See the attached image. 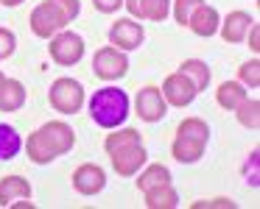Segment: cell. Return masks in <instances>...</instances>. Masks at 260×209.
<instances>
[{"label":"cell","instance_id":"obj_1","mask_svg":"<svg viewBox=\"0 0 260 209\" xmlns=\"http://www.w3.org/2000/svg\"><path fill=\"white\" fill-rule=\"evenodd\" d=\"M73 145H76V131L68 123H62V120H51V123L40 126L28 137L25 151H28V159L34 164H48L56 156L68 153Z\"/></svg>","mask_w":260,"mask_h":209},{"label":"cell","instance_id":"obj_2","mask_svg":"<svg viewBox=\"0 0 260 209\" xmlns=\"http://www.w3.org/2000/svg\"><path fill=\"white\" fill-rule=\"evenodd\" d=\"M81 12V3L79 0H45L31 12V31H34L40 39H51L56 36L59 31L64 28L68 23H73Z\"/></svg>","mask_w":260,"mask_h":209},{"label":"cell","instance_id":"obj_3","mask_svg":"<svg viewBox=\"0 0 260 209\" xmlns=\"http://www.w3.org/2000/svg\"><path fill=\"white\" fill-rule=\"evenodd\" d=\"M210 140V129L202 117H185L176 129V140L171 145V153H174L176 162L182 164H190L199 162L204 156V148H207Z\"/></svg>","mask_w":260,"mask_h":209},{"label":"cell","instance_id":"obj_4","mask_svg":"<svg viewBox=\"0 0 260 209\" xmlns=\"http://www.w3.org/2000/svg\"><path fill=\"white\" fill-rule=\"evenodd\" d=\"M90 117L101 129H118L129 117V95L118 87H104L90 98Z\"/></svg>","mask_w":260,"mask_h":209},{"label":"cell","instance_id":"obj_5","mask_svg":"<svg viewBox=\"0 0 260 209\" xmlns=\"http://www.w3.org/2000/svg\"><path fill=\"white\" fill-rule=\"evenodd\" d=\"M48 101L56 112L62 114H76L81 106H84V87L73 78H56L51 84V92H48Z\"/></svg>","mask_w":260,"mask_h":209},{"label":"cell","instance_id":"obj_6","mask_svg":"<svg viewBox=\"0 0 260 209\" xmlns=\"http://www.w3.org/2000/svg\"><path fill=\"white\" fill-rule=\"evenodd\" d=\"M48 51H51V59L56 64L73 67V64H79L81 56H84V39H81L79 34H73V31H59L56 36H51Z\"/></svg>","mask_w":260,"mask_h":209},{"label":"cell","instance_id":"obj_7","mask_svg":"<svg viewBox=\"0 0 260 209\" xmlns=\"http://www.w3.org/2000/svg\"><path fill=\"white\" fill-rule=\"evenodd\" d=\"M92 70H95V75H98V78H104V81L123 78V75L129 73V59H126L123 51L107 45V48H101V51H95Z\"/></svg>","mask_w":260,"mask_h":209},{"label":"cell","instance_id":"obj_8","mask_svg":"<svg viewBox=\"0 0 260 209\" xmlns=\"http://www.w3.org/2000/svg\"><path fill=\"white\" fill-rule=\"evenodd\" d=\"M162 98H165V103H171V106H179V109H185V106H190L193 103V98L199 95V90L193 87V81L187 78L185 73H171L168 78L162 81Z\"/></svg>","mask_w":260,"mask_h":209},{"label":"cell","instance_id":"obj_9","mask_svg":"<svg viewBox=\"0 0 260 209\" xmlns=\"http://www.w3.org/2000/svg\"><path fill=\"white\" fill-rule=\"evenodd\" d=\"M135 106H137L140 120H146V123H157V120H162L165 114H168V103H165L159 87H143V90L137 92Z\"/></svg>","mask_w":260,"mask_h":209},{"label":"cell","instance_id":"obj_10","mask_svg":"<svg viewBox=\"0 0 260 209\" xmlns=\"http://www.w3.org/2000/svg\"><path fill=\"white\" fill-rule=\"evenodd\" d=\"M143 39H146V31H143V25L135 23V20H118V23H112V28H109V42H112V48H118V51H135V48L143 45Z\"/></svg>","mask_w":260,"mask_h":209},{"label":"cell","instance_id":"obj_11","mask_svg":"<svg viewBox=\"0 0 260 209\" xmlns=\"http://www.w3.org/2000/svg\"><path fill=\"white\" fill-rule=\"evenodd\" d=\"M73 187L79 195H98V192L107 187V173H104L98 164H81V168H76L73 173Z\"/></svg>","mask_w":260,"mask_h":209},{"label":"cell","instance_id":"obj_12","mask_svg":"<svg viewBox=\"0 0 260 209\" xmlns=\"http://www.w3.org/2000/svg\"><path fill=\"white\" fill-rule=\"evenodd\" d=\"M109 156H112V168L118 170V176H135V173H140V168L146 164L148 153H146V148H143V142H140V145L115 151V153H109Z\"/></svg>","mask_w":260,"mask_h":209},{"label":"cell","instance_id":"obj_13","mask_svg":"<svg viewBox=\"0 0 260 209\" xmlns=\"http://www.w3.org/2000/svg\"><path fill=\"white\" fill-rule=\"evenodd\" d=\"M254 20L249 17L246 12H230L226 14V20L218 25L221 28V39L230 42V45H235V42H243L249 34V28H252Z\"/></svg>","mask_w":260,"mask_h":209},{"label":"cell","instance_id":"obj_14","mask_svg":"<svg viewBox=\"0 0 260 209\" xmlns=\"http://www.w3.org/2000/svg\"><path fill=\"white\" fill-rule=\"evenodd\" d=\"M218 25H221L218 12H215L213 6H207V3H202V6L190 14V20H187V28L196 36H213L215 31H218Z\"/></svg>","mask_w":260,"mask_h":209},{"label":"cell","instance_id":"obj_15","mask_svg":"<svg viewBox=\"0 0 260 209\" xmlns=\"http://www.w3.org/2000/svg\"><path fill=\"white\" fill-rule=\"evenodd\" d=\"M20 198H31V184L23 176H6V179H0V206H12Z\"/></svg>","mask_w":260,"mask_h":209},{"label":"cell","instance_id":"obj_16","mask_svg":"<svg viewBox=\"0 0 260 209\" xmlns=\"http://www.w3.org/2000/svg\"><path fill=\"white\" fill-rule=\"evenodd\" d=\"M25 103V87L17 78H3L0 84V112H17Z\"/></svg>","mask_w":260,"mask_h":209},{"label":"cell","instance_id":"obj_17","mask_svg":"<svg viewBox=\"0 0 260 209\" xmlns=\"http://www.w3.org/2000/svg\"><path fill=\"white\" fill-rule=\"evenodd\" d=\"M143 195H146V206L148 209H174V206H179V195H176L174 184L151 187V190H146Z\"/></svg>","mask_w":260,"mask_h":209},{"label":"cell","instance_id":"obj_18","mask_svg":"<svg viewBox=\"0 0 260 209\" xmlns=\"http://www.w3.org/2000/svg\"><path fill=\"white\" fill-rule=\"evenodd\" d=\"M243 98H246V90H243L241 81H224V84L215 90V101H218V106H224L226 112H235Z\"/></svg>","mask_w":260,"mask_h":209},{"label":"cell","instance_id":"obj_19","mask_svg":"<svg viewBox=\"0 0 260 209\" xmlns=\"http://www.w3.org/2000/svg\"><path fill=\"white\" fill-rule=\"evenodd\" d=\"M171 14V0H140L135 9V17L151 20V23H162Z\"/></svg>","mask_w":260,"mask_h":209},{"label":"cell","instance_id":"obj_20","mask_svg":"<svg viewBox=\"0 0 260 209\" xmlns=\"http://www.w3.org/2000/svg\"><path fill=\"white\" fill-rule=\"evenodd\" d=\"M179 73H185L187 78L193 81V87H196L199 92L207 90V84H210V67L204 62H199V59H185V62L179 64Z\"/></svg>","mask_w":260,"mask_h":209},{"label":"cell","instance_id":"obj_21","mask_svg":"<svg viewBox=\"0 0 260 209\" xmlns=\"http://www.w3.org/2000/svg\"><path fill=\"white\" fill-rule=\"evenodd\" d=\"M140 142H143V137L137 129H120L104 140V148H107V153H115V151H123V148L140 145Z\"/></svg>","mask_w":260,"mask_h":209},{"label":"cell","instance_id":"obj_22","mask_svg":"<svg viewBox=\"0 0 260 209\" xmlns=\"http://www.w3.org/2000/svg\"><path fill=\"white\" fill-rule=\"evenodd\" d=\"M20 148H23L20 134L12 129V126L0 123V162H9V159H14V156L20 153Z\"/></svg>","mask_w":260,"mask_h":209},{"label":"cell","instance_id":"obj_23","mask_svg":"<svg viewBox=\"0 0 260 209\" xmlns=\"http://www.w3.org/2000/svg\"><path fill=\"white\" fill-rule=\"evenodd\" d=\"M159 184H171V170L165 168V164H148L140 173V179H137L140 192L151 190V187H159Z\"/></svg>","mask_w":260,"mask_h":209},{"label":"cell","instance_id":"obj_24","mask_svg":"<svg viewBox=\"0 0 260 209\" xmlns=\"http://www.w3.org/2000/svg\"><path fill=\"white\" fill-rule=\"evenodd\" d=\"M235 117H238L241 126L257 131V126H260V101L257 98H243V101L238 103V109H235Z\"/></svg>","mask_w":260,"mask_h":209},{"label":"cell","instance_id":"obj_25","mask_svg":"<svg viewBox=\"0 0 260 209\" xmlns=\"http://www.w3.org/2000/svg\"><path fill=\"white\" fill-rule=\"evenodd\" d=\"M238 75H241V84L257 90V87H260V62H257V59H252V62L241 64V67H238Z\"/></svg>","mask_w":260,"mask_h":209},{"label":"cell","instance_id":"obj_26","mask_svg":"<svg viewBox=\"0 0 260 209\" xmlns=\"http://www.w3.org/2000/svg\"><path fill=\"white\" fill-rule=\"evenodd\" d=\"M202 3H204V0H174V17H176V23H179V25H187L190 14L196 12Z\"/></svg>","mask_w":260,"mask_h":209},{"label":"cell","instance_id":"obj_27","mask_svg":"<svg viewBox=\"0 0 260 209\" xmlns=\"http://www.w3.org/2000/svg\"><path fill=\"white\" fill-rule=\"evenodd\" d=\"M14 48H17V36H14L9 28H0V62L12 56Z\"/></svg>","mask_w":260,"mask_h":209},{"label":"cell","instance_id":"obj_28","mask_svg":"<svg viewBox=\"0 0 260 209\" xmlns=\"http://www.w3.org/2000/svg\"><path fill=\"white\" fill-rule=\"evenodd\" d=\"M92 6H95L98 12H104V14H112V12H118V9L123 6V0H92Z\"/></svg>","mask_w":260,"mask_h":209},{"label":"cell","instance_id":"obj_29","mask_svg":"<svg viewBox=\"0 0 260 209\" xmlns=\"http://www.w3.org/2000/svg\"><path fill=\"white\" fill-rule=\"evenodd\" d=\"M196 209H202V206H224V209H232L235 203L232 201H226V198H215V201H199V203H193Z\"/></svg>","mask_w":260,"mask_h":209},{"label":"cell","instance_id":"obj_30","mask_svg":"<svg viewBox=\"0 0 260 209\" xmlns=\"http://www.w3.org/2000/svg\"><path fill=\"white\" fill-rule=\"evenodd\" d=\"M249 31H252V34H249V48L257 53V51H260V25L252 23V28H249Z\"/></svg>","mask_w":260,"mask_h":209},{"label":"cell","instance_id":"obj_31","mask_svg":"<svg viewBox=\"0 0 260 209\" xmlns=\"http://www.w3.org/2000/svg\"><path fill=\"white\" fill-rule=\"evenodd\" d=\"M23 0H0V6H9V9H14V6H20Z\"/></svg>","mask_w":260,"mask_h":209},{"label":"cell","instance_id":"obj_32","mask_svg":"<svg viewBox=\"0 0 260 209\" xmlns=\"http://www.w3.org/2000/svg\"><path fill=\"white\" fill-rule=\"evenodd\" d=\"M3 78H6V75H3V73H0V84H3Z\"/></svg>","mask_w":260,"mask_h":209}]
</instances>
